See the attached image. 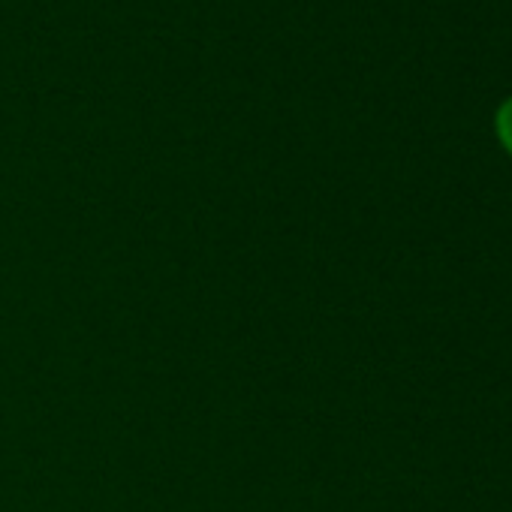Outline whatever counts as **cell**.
<instances>
[{
  "instance_id": "cell-1",
  "label": "cell",
  "mask_w": 512,
  "mask_h": 512,
  "mask_svg": "<svg viewBox=\"0 0 512 512\" xmlns=\"http://www.w3.org/2000/svg\"><path fill=\"white\" fill-rule=\"evenodd\" d=\"M494 127H497V139H500V145L512 154V97L497 109Z\"/></svg>"
}]
</instances>
